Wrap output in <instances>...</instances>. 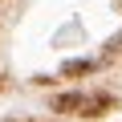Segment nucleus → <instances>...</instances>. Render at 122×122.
I'll list each match as a JSON object with an SVG mask.
<instances>
[{"mask_svg":"<svg viewBox=\"0 0 122 122\" xmlns=\"http://www.w3.org/2000/svg\"><path fill=\"white\" fill-rule=\"evenodd\" d=\"M114 106V94H57L53 98V110L57 114H81V118H98Z\"/></svg>","mask_w":122,"mask_h":122,"instance_id":"nucleus-1","label":"nucleus"},{"mask_svg":"<svg viewBox=\"0 0 122 122\" xmlns=\"http://www.w3.org/2000/svg\"><path fill=\"white\" fill-rule=\"evenodd\" d=\"M94 69V61H65L61 65V73H90Z\"/></svg>","mask_w":122,"mask_h":122,"instance_id":"nucleus-2","label":"nucleus"}]
</instances>
